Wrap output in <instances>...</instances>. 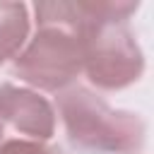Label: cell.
I'll return each mask as SVG.
<instances>
[{"label":"cell","mask_w":154,"mask_h":154,"mask_svg":"<svg viewBox=\"0 0 154 154\" xmlns=\"http://www.w3.org/2000/svg\"><path fill=\"white\" fill-rule=\"evenodd\" d=\"M29 41V7L24 2H0V65L14 58Z\"/></svg>","instance_id":"obj_5"},{"label":"cell","mask_w":154,"mask_h":154,"mask_svg":"<svg viewBox=\"0 0 154 154\" xmlns=\"http://www.w3.org/2000/svg\"><path fill=\"white\" fill-rule=\"evenodd\" d=\"M0 154H63L58 147H48L41 142H5L0 144Z\"/></svg>","instance_id":"obj_6"},{"label":"cell","mask_w":154,"mask_h":154,"mask_svg":"<svg viewBox=\"0 0 154 154\" xmlns=\"http://www.w3.org/2000/svg\"><path fill=\"white\" fill-rule=\"evenodd\" d=\"M55 135V111L46 96L10 82L0 84V144L41 142Z\"/></svg>","instance_id":"obj_4"},{"label":"cell","mask_w":154,"mask_h":154,"mask_svg":"<svg viewBox=\"0 0 154 154\" xmlns=\"http://www.w3.org/2000/svg\"><path fill=\"white\" fill-rule=\"evenodd\" d=\"M140 2L89 0V22L84 26V70L87 79L103 91H118L135 84L144 72V55L128 26Z\"/></svg>","instance_id":"obj_2"},{"label":"cell","mask_w":154,"mask_h":154,"mask_svg":"<svg viewBox=\"0 0 154 154\" xmlns=\"http://www.w3.org/2000/svg\"><path fill=\"white\" fill-rule=\"evenodd\" d=\"M58 113L70 144L84 154H132L144 142V123L137 113L111 108L84 87L60 91Z\"/></svg>","instance_id":"obj_3"},{"label":"cell","mask_w":154,"mask_h":154,"mask_svg":"<svg viewBox=\"0 0 154 154\" xmlns=\"http://www.w3.org/2000/svg\"><path fill=\"white\" fill-rule=\"evenodd\" d=\"M36 34L14 55L12 72L43 91H65L84 70L87 0L36 2Z\"/></svg>","instance_id":"obj_1"}]
</instances>
